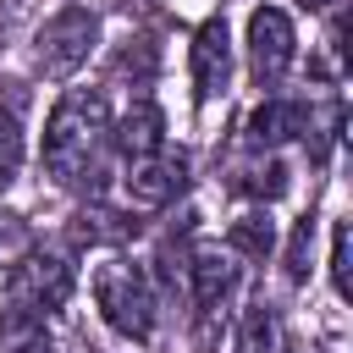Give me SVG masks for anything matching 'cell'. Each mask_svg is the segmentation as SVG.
<instances>
[{
    "label": "cell",
    "instance_id": "1",
    "mask_svg": "<svg viewBox=\"0 0 353 353\" xmlns=\"http://www.w3.org/2000/svg\"><path fill=\"white\" fill-rule=\"evenodd\" d=\"M110 105L99 88H66L55 105H50V121H44V176L55 188H99L105 176V160H110Z\"/></svg>",
    "mask_w": 353,
    "mask_h": 353
},
{
    "label": "cell",
    "instance_id": "2",
    "mask_svg": "<svg viewBox=\"0 0 353 353\" xmlns=\"http://www.w3.org/2000/svg\"><path fill=\"white\" fill-rule=\"evenodd\" d=\"M94 309L99 320L127 336V342H149L154 336V314H160V298H154V281L138 259L127 254H110L99 270H94Z\"/></svg>",
    "mask_w": 353,
    "mask_h": 353
},
{
    "label": "cell",
    "instance_id": "3",
    "mask_svg": "<svg viewBox=\"0 0 353 353\" xmlns=\"http://www.w3.org/2000/svg\"><path fill=\"white\" fill-rule=\"evenodd\" d=\"M66 298H72V265L61 254H50V248H28L6 270V309L0 314L44 325L55 309H66Z\"/></svg>",
    "mask_w": 353,
    "mask_h": 353
},
{
    "label": "cell",
    "instance_id": "4",
    "mask_svg": "<svg viewBox=\"0 0 353 353\" xmlns=\"http://www.w3.org/2000/svg\"><path fill=\"white\" fill-rule=\"evenodd\" d=\"M99 44V11L94 6H61L33 33V72L39 77H72Z\"/></svg>",
    "mask_w": 353,
    "mask_h": 353
},
{
    "label": "cell",
    "instance_id": "5",
    "mask_svg": "<svg viewBox=\"0 0 353 353\" xmlns=\"http://www.w3.org/2000/svg\"><path fill=\"white\" fill-rule=\"evenodd\" d=\"M176 265H182V287H188V303H193V314L199 320H215L226 303H232V292H237V276H243V265H237V254L226 248V243H188V248H176Z\"/></svg>",
    "mask_w": 353,
    "mask_h": 353
},
{
    "label": "cell",
    "instance_id": "6",
    "mask_svg": "<svg viewBox=\"0 0 353 353\" xmlns=\"http://www.w3.org/2000/svg\"><path fill=\"white\" fill-rule=\"evenodd\" d=\"M298 61V28L281 6H254L248 11V72L259 88H276Z\"/></svg>",
    "mask_w": 353,
    "mask_h": 353
},
{
    "label": "cell",
    "instance_id": "7",
    "mask_svg": "<svg viewBox=\"0 0 353 353\" xmlns=\"http://www.w3.org/2000/svg\"><path fill=\"white\" fill-rule=\"evenodd\" d=\"M182 188H188V160L171 154V149H154L143 160H127V171H121V210L127 215L132 210H165V204L182 199Z\"/></svg>",
    "mask_w": 353,
    "mask_h": 353
},
{
    "label": "cell",
    "instance_id": "8",
    "mask_svg": "<svg viewBox=\"0 0 353 353\" xmlns=\"http://www.w3.org/2000/svg\"><path fill=\"white\" fill-rule=\"evenodd\" d=\"M188 72H193V99L199 105H210V99L226 94V83H232V33H226V17H210L193 33Z\"/></svg>",
    "mask_w": 353,
    "mask_h": 353
},
{
    "label": "cell",
    "instance_id": "9",
    "mask_svg": "<svg viewBox=\"0 0 353 353\" xmlns=\"http://www.w3.org/2000/svg\"><path fill=\"white\" fill-rule=\"evenodd\" d=\"M287 138H314L320 149L331 143V132L314 127V110H309V105H298V99H265V105L248 116V143H254V149H276V143H287Z\"/></svg>",
    "mask_w": 353,
    "mask_h": 353
},
{
    "label": "cell",
    "instance_id": "10",
    "mask_svg": "<svg viewBox=\"0 0 353 353\" xmlns=\"http://www.w3.org/2000/svg\"><path fill=\"white\" fill-rule=\"evenodd\" d=\"M110 143H116L121 160H143V154L165 149V116H160V105L154 99H132L127 116L110 127Z\"/></svg>",
    "mask_w": 353,
    "mask_h": 353
},
{
    "label": "cell",
    "instance_id": "11",
    "mask_svg": "<svg viewBox=\"0 0 353 353\" xmlns=\"http://www.w3.org/2000/svg\"><path fill=\"white\" fill-rule=\"evenodd\" d=\"M287 336H281V320L270 303H248L237 314V336H232V353H281Z\"/></svg>",
    "mask_w": 353,
    "mask_h": 353
},
{
    "label": "cell",
    "instance_id": "12",
    "mask_svg": "<svg viewBox=\"0 0 353 353\" xmlns=\"http://www.w3.org/2000/svg\"><path fill=\"white\" fill-rule=\"evenodd\" d=\"M270 243H276L270 210H248V215H237V221H232V232H226V248H232V254H248V259L270 254Z\"/></svg>",
    "mask_w": 353,
    "mask_h": 353
},
{
    "label": "cell",
    "instance_id": "13",
    "mask_svg": "<svg viewBox=\"0 0 353 353\" xmlns=\"http://www.w3.org/2000/svg\"><path fill=\"white\" fill-rule=\"evenodd\" d=\"M287 188V165L276 160V154H265V160H254L243 176H237V193H254V199H276Z\"/></svg>",
    "mask_w": 353,
    "mask_h": 353
},
{
    "label": "cell",
    "instance_id": "14",
    "mask_svg": "<svg viewBox=\"0 0 353 353\" xmlns=\"http://www.w3.org/2000/svg\"><path fill=\"white\" fill-rule=\"evenodd\" d=\"M17 171H22V121L0 110V193L17 182Z\"/></svg>",
    "mask_w": 353,
    "mask_h": 353
},
{
    "label": "cell",
    "instance_id": "15",
    "mask_svg": "<svg viewBox=\"0 0 353 353\" xmlns=\"http://www.w3.org/2000/svg\"><path fill=\"white\" fill-rule=\"evenodd\" d=\"M0 347L6 353H55L44 325H11V331H0Z\"/></svg>",
    "mask_w": 353,
    "mask_h": 353
},
{
    "label": "cell",
    "instance_id": "16",
    "mask_svg": "<svg viewBox=\"0 0 353 353\" xmlns=\"http://www.w3.org/2000/svg\"><path fill=\"white\" fill-rule=\"evenodd\" d=\"M331 287L336 298H347V221H336L331 232Z\"/></svg>",
    "mask_w": 353,
    "mask_h": 353
},
{
    "label": "cell",
    "instance_id": "17",
    "mask_svg": "<svg viewBox=\"0 0 353 353\" xmlns=\"http://www.w3.org/2000/svg\"><path fill=\"white\" fill-rule=\"evenodd\" d=\"M287 276L292 281H303L309 276V215L298 221V232H292V248H287Z\"/></svg>",
    "mask_w": 353,
    "mask_h": 353
},
{
    "label": "cell",
    "instance_id": "18",
    "mask_svg": "<svg viewBox=\"0 0 353 353\" xmlns=\"http://www.w3.org/2000/svg\"><path fill=\"white\" fill-rule=\"evenodd\" d=\"M303 6H325V11H336V6H342V0H303Z\"/></svg>",
    "mask_w": 353,
    "mask_h": 353
},
{
    "label": "cell",
    "instance_id": "19",
    "mask_svg": "<svg viewBox=\"0 0 353 353\" xmlns=\"http://www.w3.org/2000/svg\"><path fill=\"white\" fill-rule=\"evenodd\" d=\"M281 353H298V347H281Z\"/></svg>",
    "mask_w": 353,
    "mask_h": 353
}]
</instances>
